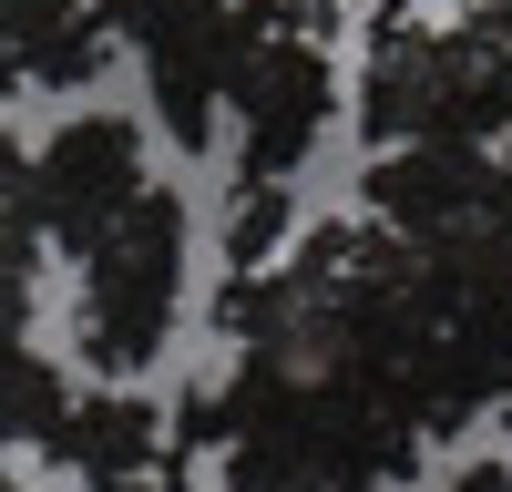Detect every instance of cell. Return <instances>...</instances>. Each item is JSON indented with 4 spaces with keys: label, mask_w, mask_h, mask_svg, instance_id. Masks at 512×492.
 Wrapping results in <instances>:
<instances>
[{
    "label": "cell",
    "mask_w": 512,
    "mask_h": 492,
    "mask_svg": "<svg viewBox=\"0 0 512 492\" xmlns=\"http://www.w3.org/2000/svg\"><path fill=\"white\" fill-rule=\"evenodd\" d=\"M359 123L369 144H482L512 123V52L461 21V31H420L410 11H379L369 72H359Z\"/></svg>",
    "instance_id": "6da1fadb"
},
{
    "label": "cell",
    "mask_w": 512,
    "mask_h": 492,
    "mask_svg": "<svg viewBox=\"0 0 512 492\" xmlns=\"http://www.w3.org/2000/svg\"><path fill=\"white\" fill-rule=\"evenodd\" d=\"M185 298V195H144L93 257H82V359L103 380H134V369L164 349Z\"/></svg>",
    "instance_id": "7a4b0ae2"
},
{
    "label": "cell",
    "mask_w": 512,
    "mask_h": 492,
    "mask_svg": "<svg viewBox=\"0 0 512 492\" xmlns=\"http://www.w3.org/2000/svg\"><path fill=\"white\" fill-rule=\"evenodd\" d=\"M154 185H144V134L123 113H72L52 144L31 154V175H21V154H11V246H72V257H93V246L134 216Z\"/></svg>",
    "instance_id": "3957f363"
},
{
    "label": "cell",
    "mask_w": 512,
    "mask_h": 492,
    "mask_svg": "<svg viewBox=\"0 0 512 492\" xmlns=\"http://www.w3.org/2000/svg\"><path fill=\"white\" fill-rule=\"evenodd\" d=\"M123 52L144 62L154 82V113L175 144H205L226 113V82H236V52H246V21L236 0H103Z\"/></svg>",
    "instance_id": "277c9868"
},
{
    "label": "cell",
    "mask_w": 512,
    "mask_h": 492,
    "mask_svg": "<svg viewBox=\"0 0 512 492\" xmlns=\"http://www.w3.org/2000/svg\"><path fill=\"white\" fill-rule=\"evenodd\" d=\"M226 113H236V154H246V175H287V164L328 134V113H338L328 41H297V31L246 21V52H236V82H226Z\"/></svg>",
    "instance_id": "5b68a950"
},
{
    "label": "cell",
    "mask_w": 512,
    "mask_h": 492,
    "mask_svg": "<svg viewBox=\"0 0 512 492\" xmlns=\"http://www.w3.org/2000/svg\"><path fill=\"white\" fill-rule=\"evenodd\" d=\"M492 195H502V154H482V144H390L369 164V216L390 236L482 226Z\"/></svg>",
    "instance_id": "8992f818"
},
{
    "label": "cell",
    "mask_w": 512,
    "mask_h": 492,
    "mask_svg": "<svg viewBox=\"0 0 512 492\" xmlns=\"http://www.w3.org/2000/svg\"><path fill=\"white\" fill-rule=\"evenodd\" d=\"M62 462L93 482V492H134V482H154V451H164V410L154 400H134V390H103V400H82L72 421H62Z\"/></svg>",
    "instance_id": "52a82bcc"
},
{
    "label": "cell",
    "mask_w": 512,
    "mask_h": 492,
    "mask_svg": "<svg viewBox=\"0 0 512 492\" xmlns=\"http://www.w3.org/2000/svg\"><path fill=\"white\" fill-rule=\"evenodd\" d=\"M72 390H62V369L41 359L31 339H11V369H0V421H11V441H62V421H72Z\"/></svg>",
    "instance_id": "ba28073f"
},
{
    "label": "cell",
    "mask_w": 512,
    "mask_h": 492,
    "mask_svg": "<svg viewBox=\"0 0 512 492\" xmlns=\"http://www.w3.org/2000/svg\"><path fill=\"white\" fill-rule=\"evenodd\" d=\"M287 246V175H246L236 185V216H226V257L236 267H267Z\"/></svg>",
    "instance_id": "9c48e42d"
},
{
    "label": "cell",
    "mask_w": 512,
    "mask_h": 492,
    "mask_svg": "<svg viewBox=\"0 0 512 492\" xmlns=\"http://www.w3.org/2000/svg\"><path fill=\"white\" fill-rule=\"evenodd\" d=\"M82 21H93V0H11V72L31 52H52L62 31H82Z\"/></svg>",
    "instance_id": "30bf717a"
},
{
    "label": "cell",
    "mask_w": 512,
    "mask_h": 492,
    "mask_svg": "<svg viewBox=\"0 0 512 492\" xmlns=\"http://www.w3.org/2000/svg\"><path fill=\"white\" fill-rule=\"evenodd\" d=\"M246 21H267V31H297V41H328V31H338V0H256Z\"/></svg>",
    "instance_id": "8fae6325"
},
{
    "label": "cell",
    "mask_w": 512,
    "mask_h": 492,
    "mask_svg": "<svg viewBox=\"0 0 512 492\" xmlns=\"http://www.w3.org/2000/svg\"><path fill=\"white\" fill-rule=\"evenodd\" d=\"M451 492H512V462H461Z\"/></svg>",
    "instance_id": "7c38bea8"
},
{
    "label": "cell",
    "mask_w": 512,
    "mask_h": 492,
    "mask_svg": "<svg viewBox=\"0 0 512 492\" xmlns=\"http://www.w3.org/2000/svg\"><path fill=\"white\" fill-rule=\"evenodd\" d=\"M472 21H482V31L502 41V52H512V0H482V11H472Z\"/></svg>",
    "instance_id": "4fadbf2b"
},
{
    "label": "cell",
    "mask_w": 512,
    "mask_h": 492,
    "mask_svg": "<svg viewBox=\"0 0 512 492\" xmlns=\"http://www.w3.org/2000/svg\"><path fill=\"white\" fill-rule=\"evenodd\" d=\"M492 226H512V144H502V195H492Z\"/></svg>",
    "instance_id": "5bb4252c"
},
{
    "label": "cell",
    "mask_w": 512,
    "mask_h": 492,
    "mask_svg": "<svg viewBox=\"0 0 512 492\" xmlns=\"http://www.w3.org/2000/svg\"><path fill=\"white\" fill-rule=\"evenodd\" d=\"M134 492H185V482H134Z\"/></svg>",
    "instance_id": "9a60e30c"
}]
</instances>
